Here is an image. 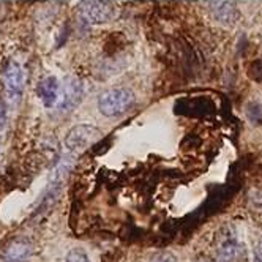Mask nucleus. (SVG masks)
Returning a JSON list of instances; mask_svg holds the SVG:
<instances>
[{
    "label": "nucleus",
    "mask_w": 262,
    "mask_h": 262,
    "mask_svg": "<svg viewBox=\"0 0 262 262\" xmlns=\"http://www.w3.org/2000/svg\"><path fill=\"white\" fill-rule=\"evenodd\" d=\"M135 93L128 87H112L100 93L98 109L104 117H120L135 104Z\"/></svg>",
    "instance_id": "nucleus-1"
},
{
    "label": "nucleus",
    "mask_w": 262,
    "mask_h": 262,
    "mask_svg": "<svg viewBox=\"0 0 262 262\" xmlns=\"http://www.w3.org/2000/svg\"><path fill=\"white\" fill-rule=\"evenodd\" d=\"M101 138V131L92 125H76L73 126L65 138V145L68 150L79 154Z\"/></svg>",
    "instance_id": "nucleus-2"
},
{
    "label": "nucleus",
    "mask_w": 262,
    "mask_h": 262,
    "mask_svg": "<svg viewBox=\"0 0 262 262\" xmlns=\"http://www.w3.org/2000/svg\"><path fill=\"white\" fill-rule=\"evenodd\" d=\"M4 82L7 95L11 101H17L23 95V90L26 85V71L24 68L16 63L10 62L4 70Z\"/></svg>",
    "instance_id": "nucleus-3"
},
{
    "label": "nucleus",
    "mask_w": 262,
    "mask_h": 262,
    "mask_svg": "<svg viewBox=\"0 0 262 262\" xmlns=\"http://www.w3.org/2000/svg\"><path fill=\"white\" fill-rule=\"evenodd\" d=\"M79 11L84 19L92 24L107 23L117 16V7L107 2H84L79 5Z\"/></svg>",
    "instance_id": "nucleus-4"
},
{
    "label": "nucleus",
    "mask_w": 262,
    "mask_h": 262,
    "mask_svg": "<svg viewBox=\"0 0 262 262\" xmlns=\"http://www.w3.org/2000/svg\"><path fill=\"white\" fill-rule=\"evenodd\" d=\"M84 97V85L79 79L76 78H67L65 82L62 84V90H60V101L57 104V107L62 112H68L76 107L81 100Z\"/></svg>",
    "instance_id": "nucleus-5"
},
{
    "label": "nucleus",
    "mask_w": 262,
    "mask_h": 262,
    "mask_svg": "<svg viewBox=\"0 0 262 262\" xmlns=\"http://www.w3.org/2000/svg\"><path fill=\"white\" fill-rule=\"evenodd\" d=\"M60 90H62V84L59 82V79L55 76H48L43 81H40L38 84V98L41 100V103L46 107H55L60 101Z\"/></svg>",
    "instance_id": "nucleus-6"
},
{
    "label": "nucleus",
    "mask_w": 262,
    "mask_h": 262,
    "mask_svg": "<svg viewBox=\"0 0 262 262\" xmlns=\"http://www.w3.org/2000/svg\"><path fill=\"white\" fill-rule=\"evenodd\" d=\"M30 253L32 248L29 242L23 238L13 240L4 251V262H27Z\"/></svg>",
    "instance_id": "nucleus-7"
},
{
    "label": "nucleus",
    "mask_w": 262,
    "mask_h": 262,
    "mask_svg": "<svg viewBox=\"0 0 262 262\" xmlns=\"http://www.w3.org/2000/svg\"><path fill=\"white\" fill-rule=\"evenodd\" d=\"M242 253H243V248L240 247V243L235 238H228L220 245L218 259L220 262H237Z\"/></svg>",
    "instance_id": "nucleus-8"
},
{
    "label": "nucleus",
    "mask_w": 262,
    "mask_h": 262,
    "mask_svg": "<svg viewBox=\"0 0 262 262\" xmlns=\"http://www.w3.org/2000/svg\"><path fill=\"white\" fill-rule=\"evenodd\" d=\"M212 10H213V14L218 21L221 23H232L235 21L237 17V11L235 8L231 5V4H226V2H216V4H212Z\"/></svg>",
    "instance_id": "nucleus-9"
},
{
    "label": "nucleus",
    "mask_w": 262,
    "mask_h": 262,
    "mask_svg": "<svg viewBox=\"0 0 262 262\" xmlns=\"http://www.w3.org/2000/svg\"><path fill=\"white\" fill-rule=\"evenodd\" d=\"M65 262H90V257L82 248H73L68 251Z\"/></svg>",
    "instance_id": "nucleus-10"
},
{
    "label": "nucleus",
    "mask_w": 262,
    "mask_h": 262,
    "mask_svg": "<svg viewBox=\"0 0 262 262\" xmlns=\"http://www.w3.org/2000/svg\"><path fill=\"white\" fill-rule=\"evenodd\" d=\"M247 116L251 120V123H262V106L259 104H250L247 109Z\"/></svg>",
    "instance_id": "nucleus-11"
},
{
    "label": "nucleus",
    "mask_w": 262,
    "mask_h": 262,
    "mask_svg": "<svg viewBox=\"0 0 262 262\" xmlns=\"http://www.w3.org/2000/svg\"><path fill=\"white\" fill-rule=\"evenodd\" d=\"M148 262H177V257L171 251H160L154 254Z\"/></svg>",
    "instance_id": "nucleus-12"
},
{
    "label": "nucleus",
    "mask_w": 262,
    "mask_h": 262,
    "mask_svg": "<svg viewBox=\"0 0 262 262\" xmlns=\"http://www.w3.org/2000/svg\"><path fill=\"white\" fill-rule=\"evenodd\" d=\"M5 123H7V109H5L4 103L0 101V131L5 128Z\"/></svg>",
    "instance_id": "nucleus-13"
},
{
    "label": "nucleus",
    "mask_w": 262,
    "mask_h": 262,
    "mask_svg": "<svg viewBox=\"0 0 262 262\" xmlns=\"http://www.w3.org/2000/svg\"><path fill=\"white\" fill-rule=\"evenodd\" d=\"M256 260L262 262V235H260L257 245H256Z\"/></svg>",
    "instance_id": "nucleus-14"
},
{
    "label": "nucleus",
    "mask_w": 262,
    "mask_h": 262,
    "mask_svg": "<svg viewBox=\"0 0 262 262\" xmlns=\"http://www.w3.org/2000/svg\"><path fill=\"white\" fill-rule=\"evenodd\" d=\"M254 262H259V260H256V259H254Z\"/></svg>",
    "instance_id": "nucleus-15"
}]
</instances>
